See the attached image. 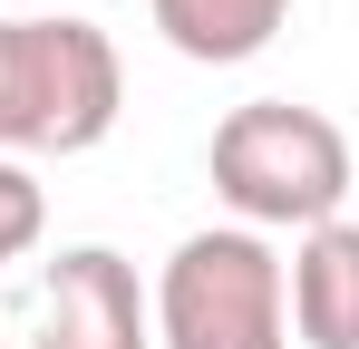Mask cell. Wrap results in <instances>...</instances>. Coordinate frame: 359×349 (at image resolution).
Segmentation results:
<instances>
[{
  "label": "cell",
  "instance_id": "cell-5",
  "mask_svg": "<svg viewBox=\"0 0 359 349\" xmlns=\"http://www.w3.org/2000/svg\"><path fill=\"white\" fill-rule=\"evenodd\" d=\"M282 301L301 349H359V224L301 233V252L282 262Z\"/></svg>",
  "mask_w": 359,
  "mask_h": 349
},
{
  "label": "cell",
  "instance_id": "cell-2",
  "mask_svg": "<svg viewBox=\"0 0 359 349\" xmlns=\"http://www.w3.org/2000/svg\"><path fill=\"white\" fill-rule=\"evenodd\" d=\"M126 107L117 39L97 20H0V156H88Z\"/></svg>",
  "mask_w": 359,
  "mask_h": 349
},
{
  "label": "cell",
  "instance_id": "cell-7",
  "mask_svg": "<svg viewBox=\"0 0 359 349\" xmlns=\"http://www.w3.org/2000/svg\"><path fill=\"white\" fill-rule=\"evenodd\" d=\"M39 233H49V194H39V174L20 165V156H0V262L39 252Z\"/></svg>",
  "mask_w": 359,
  "mask_h": 349
},
{
  "label": "cell",
  "instance_id": "cell-3",
  "mask_svg": "<svg viewBox=\"0 0 359 349\" xmlns=\"http://www.w3.org/2000/svg\"><path fill=\"white\" fill-rule=\"evenodd\" d=\"M146 301H156V349H292L272 233H243V224L184 233Z\"/></svg>",
  "mask_w": 359,
  "mask_h": 349
},
{
  "label": "cell",
  "instance_id": "cell-6",
  "mask_svg": "<svg viewBox=\"0 0 359 349\" xmlns=\"http://www.w3.org/2000/svg\"><path fill=\"white\" fill-rule=\"evenodd\" d=\"M156 10V29H165V49L194 58V68H233V58H262L282 39V20H292V0H146Z\"/></svg>",
  "mask_w": 359,
  "mask_h": 349
},
{
  "label": "cell",
  "instance_id": "cell-4",
  "mask_svg": "<svg viewBox=\"0 0 359 349\" xmlns=\"http://www.w3.org/2000/svg\"><path fill=\"white\" fill-rule=\"evenodd\" d=\"M29 349H156V301L117 242H68L49 262Z\"/></svg>",
  "mask_w": 359,
  "mask_h": 349
},
{
  "label": "cell",
  "instance_id": "cell-1",
  "mask_svg": "<svg viewBox=\"0 0 359 349\" xmlns=\"http://www.w3.org/2000/svg\"><path fill=\"white\" fill-rule=\"evenodd\" d=\"M204 165L243 233H320L350 204V136L301 97H243Z\"/></svg>",
  "mask_w": 359,
  "mask_h": 349
}]
</instances>
